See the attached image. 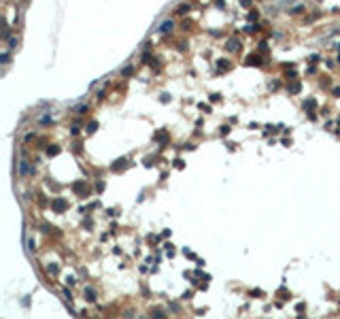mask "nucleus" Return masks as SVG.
<instances>
[{"label":"nucleus","mask_w":340,"mask_h":319,"mask_svg":"<svg viewBox=\"0 0 340 319\" xmlns=\"http://www.w3.org/2000/svg\"><path fill=\"white\" fill-rule=\"evenodd\" d=\"M162 32H168V30H172V21H164V26L160 28Z\"/></svg>","instance_id":"nucleus-1"}]
</instances>
